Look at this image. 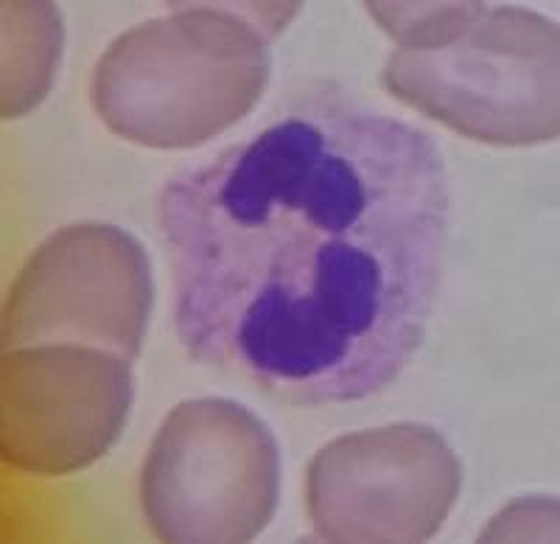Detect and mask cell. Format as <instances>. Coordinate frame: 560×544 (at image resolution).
<instances>
[{
    "label": "cell",
    "mask_w": 560,
    "mask_h": 544,
    "mask_svg": "<svg viewBox=\"0 0 560 544\" xmlns=\"http://www.w3.org/2000/svg\"><path fill=\"white\" fill-rule=\"evenodd\" d=\"M448 202L432 135L337 84L300 90L160 192L179 343L289 404L384 391L427 339Z\"/></svg>",
    "instance_id": "obj_1"
},
{
    "label": "cell",
    "mask_w": 560,
    "mask_h": 544,
    "mask_svg": "<svg viewBox=\"0 0 560 544\" xmlns=\"http://www.w3.org/2000/svg\"><path fill=\"white\" fill-rule=\"evenodd\" d=\"M294 7H174L109 45L90 99L124 141L191 149L242 121L272 73L275 34Z\"/></svg>",
    "instance_id": "obj_2"
},
{
    "label": "cell",
    "mask_w": 560,
    "mask_h": 544,
    "mask_svg": "<svg viewBox=\"0 0 560 544\" xmlns=\"http://www.w3.org/2000/svg\"><path fill=\"white\" fill-rule=\"evenodd\" d=\"M560 32L533 9L488 7L452 43L387 59L389 96L493 147H535L560 129Z\"/></svg>",
    "instance_id": "obj_3"
},
{
    "label": "cell",
    "mask_w": 560,
    "mask_h": 544,
    "mask_svg": "<svg viewBox=\"0 0 560 544\" xmlns=\"http://www.w3.org/2000/svg\"><path fill=\"white\" fill-rule=\"evenodd\" d=\"M280 447L233 398L177 404L140 468V511L163 542H249L272 522Z\"/></svg>",
    "instance_id": "obj_4"
},
{
    "label": "cell",
    "mask_w": 560,
    "mask_h": 544,
    "mask_svg": "<svg viewBox=\"0 0 560 544\" xmlns=\"http://www.w3.org/2000/svg\"><path fill=\"white\" fill-rule=\"evenodd\" d=\"M154 283L143 244L124 228L68 224L39 244L3 306V348L90 346L140 357Z\"/></svg>",
    "instance_id": "obj_5"
},
{
    "label": "cell",
    "mask_w": 560,
    "mask_h": 544,
    "mask_svg": "<svg viewBox=\"0 0 560 544\" xmlns=\"http://www.w3.org/2000/svg\"><path fill=\"white\" fill-rule=\"evenodd\" d=\"M459 488L463 466L446 438L404 421L325 443L308 463L306 508L325 542H427Z\"/></svg>",
    "instance_id": "obj_6"
},
{
    "label": "cell",
    "mask_w": 560,
    "mask_h": 544,
    "mask_svg": "<svg viewBox=\"0 0 560 544\" xmlns=\"http://www.w3.org/2000/svg\"><path fill=\"white\" fill-rule=\"evenodd\" d=\"M135 398L129 359L90 346H26L0 366V452L34 477L93 466L127 427Z\"/></svg>",
    "instance_id": "obj_7"
},
{
    "label": "cell",
    "mask_w": 560,
    "mask_h": 544,
    "mask_svg": "<svg viewBox=\"0 0 560 544\" xmlns=\"http://www.w3.org/2000/svg\"><path fill=\"white\" fill-rule=\"evenodd\" d=\"M3 118L26 116L54 84L62 18L51 3H3Z\"/></svg>",
    "instance_id": "obj_8"
},
{
    "label": "cell",
    "mask_w": 560,
    "mask_h": 544,
    "mask_svg": "<svg viewBox=\"0 0 560 544\" xmlns=\"http://www.w3.org/2000/svg\"><path fill=\"white\" fill-rule=\"evenodd\" d=\"M482 7L485 3H368V12L398 48L427 51L459 37Z\"/></svg>",
    "instance_id": "obj_9"
}]
</instances>
